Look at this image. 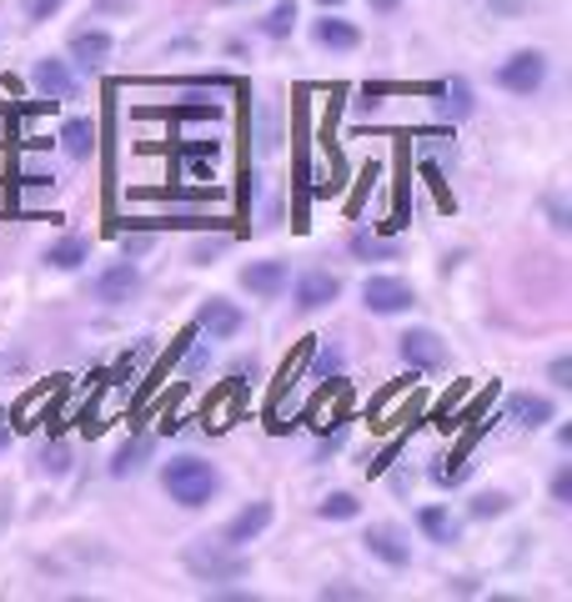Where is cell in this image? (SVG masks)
Returning <instances> with one entry per match:
<instances>
[{"label": "cell", "instance_id": "obj_36", "mask_svg": "<svg viewBox=\"0 0 572 602\" xmlns=\"http://www.w3.org/2000/svg\"><path fill=\"white\" fill-rule=\"evenodd\" d=\"M322 5H327V11H332V5H342V0H322Z\"/></svg>", "mask_w": 572, "mask_h": 602}, {"label": "cell", "instance_id": "obj_24", "mask_svg": "<svg viewBox=\"0 0 572 602\" xmlns=\"http://www.w3.org/2000/svg\"><path fill=\"white\" fill-rule=\"evenodd\" d=\"M507 508H513V497H507V492H482V497H472V518H502Z\"/></svg>", "mask_w": 572, "mask_h": 602}, {"label": "cell", "instance_id": "obj_29", "mask_svg": "<svg viewBox=\"0 0 572 602\" xmlns=\"http://www.w3.org/2000/svg\"><path fill=\"white\" fill-rule=\"evenodd\" d=\"M548 212H552V226H558V231H568V226H572V222H568V206H562L558 196L548 201Z\"/></svg>", "mask_w": 572, "mask_h": 602}, {"label": "cell", "instance_id": "obj_8", "mask_svg": "<svg viewBox=\"0 0 572 602\" xmlns=\"http://www.w3.org/2000/svg\"><path fill=\"white\" fill-rule=\"evenodd\" d=\"M136 292H141V272H136L131 261H116L111 272L95 276V302H106V307H116V302H131Z\"/></svg>", "mask_w": 572, "mask_h": 602}, {"label": "cell", "instance_id": "obj_13", "mask_svg": "<svg viewBox=\"0 0 572 602\" xmlns=\"http://www.w3.org/2000/svg\"><path fill=\"white\" fill-rule=\"evenodd\" d=\"M362 543H367V553L381 557L387 567H407V563H412V543H407L397 527H371Z\"/></svg>", "mask_w": 572, "mask_h": 602}, {"label": "cell", "instance_id": "obj_10", "mask_svg": "<svg viewBox=\"0 0 572 602\" xmlns=\"http://www.w3.org/2000/svg\"><path fill=\"white\" fill-rule=\"evenodd\" d=\"M336 296H342V282L332 272H301L297 276V307L301 311H322L332 307Z\"/></svg>", "mask_w": 572, "mask_h": 602}, {"label": "cell", "instance_id": "obj_20", "mask_svg": "<svg viewBox=\"0 0 572 602\" xmlns=\"http://www.w3.org/2000/svg\"><path fill=\"white\" fill-rule=\"evenodd\" d=\"M291 25H297V0H276L272 11H266V21H262V36L286 41L291 36Z\"/></svg>", "mask_w": 572, "mask_h": 602}, {"label": "cell", "instance_id": "obj_3", "mask_svg": "<svg viewBox=\"0 0 572 602\" xmlns=\"http://www.w3.org/2000/svg\"><path fill=\"white\" fill-rule=\"evenodd\" d=\"M542 81H548V56L542 50H517V56L502 60V71H497V86L513 95L542 91Z\"/></svg>", "mask_w": 572, "mask_h": 602}, {"label": "cell", "instance_id": "obj_33", "mask_svg": "<svg viewBox=\"0 0 572 602\" xmlns=\"http://www.w3.org/2000/svg\"><path fill=\"white\" fill-rule=\"evenodd\" d=\"M488 5H492V11H507V15H517V11H523V5H527V0H488Z\"/></svg>", "mask_w": 572, "mask_h": 602}, {"label": "cell", "instance_id": "obj_5", "mask_svg": "<svg viewBox=\"0 0 572 602\" xmlns=\"http://www.w3.org/2000/svg\"><path fill=\"white\" fill-rule=\"evenodd\" d=\"M397 352H402V362L412 366V372H437V366H447V347H442V337L427 327L402 331V337H397Z\"/></svg>", "mask_w": 572, "mask_h": 602}, {"label": "cell", "instance_id": "obj_15", "mask_svg": "<svg viewBox=\"0 0 572 602\" xmlns=\"http://www.w3.org/2000/svg\"><path fill=\"white\" fill-rule=\"evenodd\" d=\"M71 56L91 71V66H101V60L111 56V36H106V31H76V36H71Z\"/></svg>", "mask_w": 572, "mask_h": 602}, {"label": "cell", "instance_id": "obj_31", "mask_svg": "<svg viewBox=\"0 0 572 602\" xmlns=\"http://www.w3.org/2000/svg\"><path fill=\"white\" fill-rule=\"evenodd\" d=\"M202 366H206V342H196L186 356V372H202Z\"/></svg>", "mask_w": 572, "mask_h": 602}, {"label": "cell", "instance_id": "obj_26", "mask_svg": "<svg viewBox=\"0 0 572 602\" xmlns=\"http://www.w3.org/2000/svg\"><path fill=\"white\" fill-rule=\"evenodd\" d=\"M548 377H552V387H572V356H558L548 366Z\"/></svg>", "mask_w": 572, "mask_h": 602}, {"label": "cell", "instance_id": "obj_19", "mask_svg": "<svg viewBox=\"0 0 572 602\" xmlns=\"http://www.w3.org/2000/svg\"><path fill=\"white\" fill-rule=\"evenodd\" d=\"M91 257V247H85V237H66V241H56V247L46 251V261L56 266V272H76L81 261Z\"/></svg>", "mask_w": 572, "mask_h": 602}, {"label": "cell", "instance_id": "obj_14", "mask_svg": "<svg viewBox=\"0 0 572 602\" xmlns=\"http://www.w3.org/2000/svg\"><path fill=\"white\" fill-rule=\"evenodd\" d=\"M317 46H327V50H352V46H362V31L352 21H342V15H327V21H317Z\"/></svg>", "mask_w": 572, "mask_h": 602}, {"label": "cell", "instance_id": "obj_27", "mask_svg": "<svg viewBox=\"0 0 572 602\" xmlns=\"http://www.w3.org/2000/svg\"><path fill=\"white\" fill-rule=\"evenodd\" d=\"M552 497H558V502H572V467H562V473L552 477Z\"/></svg>", "mask_w": 572, "mask_h": 602}, {"label": "cell", "instance_id": "obj_32", "mask_svg": "<svg viewBox=\"0 0 572 602\" xmlns=\"http://www.w3.org/2000/svg\"><path fill=\"white\" fill-rule=\"evenodd\" d=\"M221 247H227V241H202V247H196V261H202V266H206V261H211Z\"/></svg>", "mask_w": 572, "mask_h": 602}, {"label": "cell", "instance_id": "obj_9", "mask_svg": "<svg viewBox=\"0 0 572 602\" xmlns=\"http://www.w3.org/2000/svg\"><path fill=\"white\" fill-rule=\"evenodd\" d=\"M31 81H36V91L46 95V101H71V95H76V76H71V66H66V60H56V56L36 60Z\"/></svg>", "mask_w": 572, "mask_h": 602}, {"label": "cell", "instance_id": "obj_23", "mask_svg": "<svg viewBox=\"0 0 572 602\" xmlns=\"http://www.w3.org/2000/svg\"><path fill=\"white\" fill-rule=\"evenodd\" d=\"M317 512H322L327 522H352L362 512V502L352 492H332V497H322V508H317Z\"/></svg>", "mask_w": 572, "mask_h": 602}, {"label": "cell", "instance_id": "obj_21", "mask_svg": "<svg viewBox=\"0 0 572 602\" xmlns=\"http://www.w3.org/2000/svg\"><path fill=\"white\" fill-rule=\"evenodd\" d=\"M352 257H362V261H387V257H397V241L377 237V231H357V237H352Z\"/></svg>", "mask_w": 572, "mask_h": 602}, {"label": "cell", "instance_id": "obj_12", "mask_svg": "<svg viewBox=\"0 0 572 602\" xmlns=\"http://www.w3.org/2000/svg\"><path fill=\"white\" fill-rule=\"evenodd\" d=\"M507 417H513L517 427H527V432H537V427H548L552 417H558V407H552V397H537V391H517V397L507 401Z\"/></svg>", "mask_w": 572, "mask_h": 602}, {"label": "cell", "instance_id": "obj_6", "mask_svg": "<svg viewBox=\"0 0 572 602\" xmlns=\"http://www.w3.org/2000/svg\"><path fill=\"white\" fill-rule=\"evenodd\" d=\"M241 286L262 302H276L291 286V272H286V261H251V266H241Z\"/></svg>", "mask_w": 572, "mask_h": 602}, {"label": "cell", "instance_id": "obj_16", "mask_svg": "<svg viewBox=\"0 0 572 602\" xmlns=\"http://www.w3.org/2000/svg\"><path fill=\"white\" fill-rule=\"evenodd\" d=\"M60 146H66V156H71V161H85V156L95 151V126L85 116L66 121V130H60Z\"/></svg>", "mask_w": 572, "mask_h": 602}, {"label": "cell", "instance_id": "obj_17", "mask_svg": "<svg viewBox=\"0 0 572 602\" xmlns=\"http://www.w3.org/2000/svg\"><path fill=\"white\" fill-rule=\"evenodd\" d=\"M437 95H442L437 111L447 121H467V116H472V86H467V81H447Z\"/></svg>", "mask_w": 572, "mask_h": 602}, {"label": "cell", "instance_id": "obj_34", "mask_svg": "<svg viewBox=\"0 0 572 602\" xmlns=\"http://www.w3.org/2000/svg\"><path fill=\"white\" fill-rule=\"evenodd\" d=\"M371 11H397V0H371Z\"/></svg>", "mask_w": 572, "mask_h": 602}, {"label": "cell", "instance_id": "obj_1", "mask_svg": "<svg viewBox=\"0 0 572 602\" xmlns=\"http://www.w3.org/2000/svg\"><path fill=\"white\" fill-rule=\"evenodd\" d=\"M161 487H167V497L181 502V508H206L216 497V487H221V477H216V467L202 457H176L161 467Z\"/></svg>", "mask_w": 572, "mask_h": 602}, {"label": "cell", "instance_id": "obj_28", "mask_svg": "<svg viewBox=\"0 0 572 602\" xmlns=\"http://www.w3.org/2000/svg\"><path fill=\"white\" fill-rule=\"evenodd\" d=\"M336 366H342V356H336L332 347H322V352H317V377H327V372H336Z\"/></svg>", "mask_w": 572, "mask_h": 602}, {"label": "cell", "instance_id": "obj_25", "mask_svg": "<svg viewBox=\"0 0 572 602\" xmlns=\"http://www.w3.org/2000/svg\"><path fill=\"white\" fill-rule=\"evenodd\" d=\"M66 0H25V21H50Z\"/></svg>", "mask_w": 572, "mask_h": 602}, {"label": "cell", "instance_id": "obj_4", "mask_svg": "<svg viewBox=\"0 0 572 602\" xmlns=\"http://www.w3.org/2000/svg\"><path fill=\"white\" fill-rule=\"evenodd\" d=\"M412 302H417V292H412V282H402V276H367V286H362V307L377 311V317L412 311Z\"/></svg>", "mask_w": 572, "mask_h": 602}, {"label": "cell", "instance_id": "obj_11", "mask_svg": "<svg viewBox=\"0 0 572 602\" xmlns=\"http://www.w3.org/2000/svg\"><path fill=\"white\" fill-rule=\"evenodd\" d=\"M266 527H272V502H251V508H241L237 518L227 522V537H221V543L247 547V543H256Z\"/></svg>", "mask_w": 572, "mask_h": 602}, {"label": "cell", "instance_id": "obj_22", "mask_svg": "<svg viewBox=\"0 0 572 602\" xmlns=\"http://www.w3.org/2000/svg\"><path fill=\"white\" fill-rule=\"evenodd\" d=\"M146 457H151V442H146V438H136V442H126V447L116 452V462H111V473H116V477H131Z\"/></svg>", "mask_w": 572, "mask_h": 602}, {"label": "cell", "instance_id": "obj_2", "mask_svg": "<svg viewBox=\"0 0 572 602\" xmlns=\"http://www.w3.org/2000/svg\"><path fill=\"white\" fill-rule=\"evenodd\" d=\"M186 567L196 572V578H206V582H237V578H247V557H241L231 543L216 547L211 537L186 547Z\"/></svg>", "mask_w": 572, "mask_h": 602}, {"label": "cell", "instance_id": "obj_37", "mask_svg": "<svg viewBox=\"0 0 572 602\" xmlns=\"http://www.w3.org/2000/svg\"><path fill=\"white\" fill-rule=\"evenodd\" d=\"M221 5H237V0H221Z\"/></svg>", "mask_w": 572, "mask_h": 602}, {"label": "cell", "instance_id": "obj_35", "mask_svg": "<svg viewBox=\"0 0 572 602\" xmlns=\"http://www.w3.org/2000/svg\"><path fill=\"white\" fill-rule=\"evenodd\" d=\"M0 447H11V432H5V427H0Z\"/></svg>", "mask_w": 572, "mask_h": 602}, {"label": "cell", "instance_id": "obj_18", "mask_svg": "<svg viewBox=\"0 0 572 602\" xmlns=\"http://www.w3.org/2000/svg\"><path fill=\"white\" fill-rule=\"evenodd\" d=\"M417 527L427 532L432 543H457V532H462L447 508H422V512H417Z\"/></svg>", "mask_w": 572, "mask_h": 602}, {"label": "cell", "instance_id": "obj_7", "mask_svg": "<svg viewBox=\"0 0 572 602\" xmlns=\"http://www.w3.org/2000/svg\"><path fill=\"white\" fill-rule=\"evenodd\" d=\"M196 327H202V337H211V342H231V337L247 327V317H241V307L211 296V302L202 307V317H196Z\"/></svg>", "mask_w": 572, "mask_h": 602}, {"label": "cell", "instance_id": "obj_30", "mask_svg": "<svg viewBox=\"0 0 572 602\" xmlns=\"http://www.w3.org/2000/svg\"><path fill=\"white\" fill-rule=\"evenodd\" d=\"M146 247H151V237H126V241H121V251H126V257H141Z\"/></svg>", "mask_w": 572, "mask_h": 602}]
</instances>
